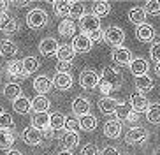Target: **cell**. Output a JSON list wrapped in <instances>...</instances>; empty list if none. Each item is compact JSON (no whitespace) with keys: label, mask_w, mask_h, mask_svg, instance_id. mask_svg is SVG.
I'll list each match as a JSON object with an SVG mask.
<instances>
[{"label":"cell","mask_w":160,"mask_h":155,"mask_svg":"<svg viewBox=\"0 0 160 155\" xmlns=\"http://www.w3.org/2000/svg\"><path fill=\"white\" fill-rule=\"evenodd\" d=\"M27 25L33 30H39L48 25V13L44 9H32L27 14Z\"/></svg>","instance_id":"obj_1"},{"label":"cell","mask_w":160,"mask_h":155,"mask_svg":"<svg viewBox=\"0 0 160 155\" xmlns=\"http://www.w3.org/2000/svg\"><path fill=\"white\" fill-rule=\"evenodd\" d=\"M123 39H125V34H123V30L120 27L111 25V27L106 28V32H104V41L108 42L109 46L120 48L123 44Z\"/></svg>","instance_id":"obj_2"},{"label":"cell","mask_w":160,"mask_h":155,"mask_svg":"<svg viewBox=\"0 0 160 155\" xmlns=\"http://www.w3.org/2000/svg\"><path fill=\"white\" fill-rule=\"evenodd\" d=\"M100 83V78L99 74L95 72V70L92 69H85L83 72H81L79 76V85H81V88H85V90H93L97 88Z\"/></svg>","instance_id":"obj_3"},{"label":"cell","mask_w":160,"mask_h":155,"mask_svg":"<svg viewBox=\"0 0 160 155\" xmlns=\"http://www.w3.org/2000/svg\"><path fill=\"white\" fill-rule=\"evenodd\" d=\"M146 139H148V131L142 129V127H132L125 132V141L128 145H139Z\"/></svg>","instance_id":"obj_4"},{"label":"cell","mask_w":160,"mask_h":155,"mask_svg":"<svg viewBox=\"0 0 160 155\" xmlns=\"http://www.w3.org/2000/svg\"><path fill=\"white\" fill-rule=\"evenodd\" d=\"M79 25H81V30L86 32V35H90V34L100 30V18H97L95 14H85L81 18Z\"/></svg>","instance_id":"obj_5"},{"label":"cell","mask_w":160,"mask_h":155,"mask_svg":"<svg viewBox=\"0 0 160 155\" xmlns=\"http://www.w3.org/2000/svg\"><path fill=\"white\" fill-rule=\"evenodd\" d=\"M100 80L108 81L113 88H120L122 83H123V78H122V74H120V70H116L114 67H104L102 69V78H100Z\"/></svg>","instance_id":"obj_6"},{"label":"cell","mask_w":160,"mask_h":155,"mask_svg":"<svg viewBox=\"0 0 160 155\" xmlns=\"http://www.w3.org/2000/svg\"><path fill=\"white\" fill-rule=\"evenodd\" d=\"M113 62L114 64H118V65H130V62L134 60V56H132V51L128 49V48H114L113 49Z\"/></svg>","instance_id":"obj_7"},{"label":"cell","mask_w":160,"mask_h":155,"mask_svg":"<svg viewBox=\"0 0 160 155\" xmlns=\"http://www.w3.org/2000/svg\"><path fill=\"white\" fill-rule=\"evenodd\" d=\"M130 106L136 113H142V111H148L150 109V101L144 94L141 92H134L130 95Z\"/></svg>","instance_id":"obj_8"},{"label":"cell","mask_w":160,"mask_h":155,"mask_svg":"<svg viewBox=\"0 0 160 155\" xmlns=\"http://www.w3.org/2000/svg\"><path fill=\"white\" fill-rule=\"evenodd\" d=\"M92 39L86 35V34H78L74 39H72V48H74L76 53H88L92 49Z\"/></svg>","instance_id":"obj_9"},{"label":"cell","mask_w":160,"mask_h":155,"mask_svg":"<svg viewBox=\"0 0 160 155\" xmlns=\"http://www.w3.org/2000/svg\"><path fill=\"white\" fill-rule=\"evenodd\" d=\"M42 139H44V134L41 131H37L35 127H27L23 131V141L27 143V145H30V146H37V145H41L42 143Z\"/></svg>","instance_id":"obj_10"},{"label":"cell","mask_w":160,"mask_h":155,"mask_svg":"<svg viewBox=\"0 0 160 155\" xmlns=\"http://www.w3.org/2000/svg\"><path fill=\"white\" fill-rule=\"evenodd\" d=\"M114 115H116V118H120L122 122H136L137 120V113L132 109L130 104H120Z\"/></svg>","instance_id":"obj_11"},{"label":"cell","mask_w":160,"mask_h":155,"mask_svg":"<svg viewBox=\"0 0 160 155\" xmlns=\"http://www.w3.org/2000/svg\"><path fill=\"white\" fill-rule=\"evenodd\" d=\"M58 42L57 39H53V37H46L41 41V44H39V51H41V55L44 56H51V55H57L58 51Z\"/></svg>","instance_id":"obj_12"},{"label":"cell","mask_w":160,"mask_h":155,"mask_svg":"<svg viewBox=\"0 0 160 155\" xmlns=\"http://www.w3.org/2000/svg\"><path fill=\"white\" fill-rule=\"evenodd\" d=\"M72 113L79 118L90 115V101L85 97H76L72 102Z\"/></svg>","instance_id":"obj_13"},{"label":"cell","mask_w":160,"mask_h":155,"mask_svg":"<svg viewBox=\"0 0 160 155\" xmlns=\"http://www.w3.org/2000/svg\"><path fill=\"white\" fill-rule=\"evenodd\" d=\"M51 88H53V80H49L48 76H37L33 80V90L39 95H46Z\"/></svg>","instance_id":"obj_14"},{"label":"cell","mask_w":160,"mask_h":155,"mask_svg":"<svg viewBox=\"0 0 160 155\" xmlns=\"http://www.w3.org/2000/svg\"><path fill=\"white\" fill-rule=\"evenodd\" d=\"M122 122L120 120H109V122H106V125H104V134L108 137H111V139H116V137L122 136Z\"/></svg>","instance_id":"obj_15"},{"label":"cell","mask_w":160,"mask_h":155,"mask_svg":"<svg viewBox=\"0 0 160 155\" xmlns=\"http://www.w3.org/2000/svg\"><path fill=\"white\" fill-rule=\"evenodd\" d=\"M60 143H62V146H63L67 152H71V150H74L76 146H78V143H79V136H78V132L65 131L60 136Z\"/></svg>","instance_id":"obj_16"},{"label":"cell","mask_w":160,"mask_h":155,"mask_svg":"<svg viewBox=\"0 0 160 155\" xmlns=\"http://www.w3.org/2000/svg\"><path fill=\"white\" fill-rule=\"evenodd\" d=\"M128 69H130V72L136 76V78H139V76L148 74V69H150V65H148V62H146L144 58H134V60L130 62Z\"/></svg>","instance_id":"obj_17"},{"label":"cell","mask_w":160,"mask_h":155,"mask_svg":"<svg viewBox=\"0 0 160 155\" xmlns=\"http://www.w3.org/2000/svg\"><path fill=\"white\" fill-rule=\"evenodd\" d=\"M7 74L11 76V78H14V80H23V78H27V74H25L23 70V62L21 60H12L7 64Z\"/></svg>","instance_id":"obj_18"},{"label":"cell","mask_w":160,"mask_h":155,"mask_svg":"<svg viewBox=\"0 0 160 155\" xmlns=\"http://www.w3.org/2000/svg\"><path fill=\"white\" fill-rule=\"evenodd\" d=\"M118 106H120V102L114 101L113 97H100L99 99V109H100V113H104V115L116 113Z\"/></svg>","instance_id":"obj_19"},{"label":"cell","mask_w":160,"mask_h":155,"mask_svg":"<svg viewBox=\"0 0 160 155\" xmlns=\"http://www.w3.org/2000/svg\"><path fill=\"white\" fill-rule=\"evenodd\" d=\"M49 116L51 115H48V113H35L32 116V127H35L41 132L48 131L49 129Z\"/></svg>","instance_id":"obj_20"},{"label":"cell","mask_w":160,"mask_h":155,"mask_svg":"<svg viewBox=\"0 0 160 155\" xmlns=\"http://www.w3.org/2000/svg\"><path fill=\"white\" fill-rule=\"evenodd\" d=\"M136 35H137V39H139V41L150 42V41H153V39H155V30H153V27H151V25L144 23V25H139V27L136 28Z\"/></svg>","instance_id":"obj_21"},{"label":"cell","mask_w":160,"mask_h":155,"mask_svg":"<svg viewBox=\"0 0 160 155\" xmlns=\"http://www.w3.org/2000/svg\"><path fill=\"white\" fill-rule=\"evenodd\" d=\"M58 34L62 37H76V23L72 19H62L58 25Z\"/></svg>","instance_id":"obj_22"},{"label":"cell","mask_w":160,"mask_h":155,"mask_svg":"<svg viewBox=\"0 0 160 155\" xmlns=\"http://www.w3.org/2000/svg\"><path fill=\"white\" fill-rule=\"evenodd\" d=\"M12 109L19 115H28L32 111V101L27 99L25 95H21L19 99H16L14 102H12Z\"/></svg>","instance_id":"obj_23"},{"label":"cell","mask_w":160,"mask_h":155,"mask_svg":"<svg viewBox=\"0 0 160 155\" xmlns=\"http://www.w3.org/2000/svg\"><path fill=\"white\" fill-rule=\"evenodd\" d=\"M16 53H18V46H16L12 41H9V39H2V41H0V56H4V58H12Z\"/></svg>","instance_id":"obj_24"},{"label":"cell","mask_w":160,"mask_h":155,"mask_svg":"<svg viewBox=\"0 0 160 155\" xmlns=\"http://www.w3.org/2000/svg\"><path fill=\"white\" fill-rule=\"evenodd\" d=\"M14 139H16V134L12 131H4L0 129V150H12L11 146L14 145Z\"/></svg>","instance_id":"obj_25"},{"label":"cell","mask_w":160,"mask_h":155,"mask_svg":"<svg viewBox=\"0 0 160 155\" xmlns=\"http://www.w3.org/2000/svg\"><path fill=\"white\" fill-rule=\"evenodd\" d=\"M74 56H76V51H74V48H72V44H62L57 51L58 62H71Z\"/></svg>","instance_id":"obj_26"},{"label":"cell","mask_w":160,"mask_h":155,"mask_svg":"<svg viewBox=\"0 0 160 155\" xmlns=\"http://www.w3.org/2000/svg\"><path fill=\"white\" fill-rule=\"evenodd\" d=\"M128 19H130L134 25H144L146 21V11H144V7H132L130 11H128Z\"/></svg>","instance_id":"obj_27"},{"label":"cell","mask_w":160,"mask_h":155,"mask_svg":"<svg viewBox=\"0 0 160 155\" xmlns=\"http://www.w3.org/2000/svg\"><path fill=\"white\" fill-rule=\"evenodd\" d=\"M51 102H49V99L46 95H37V97L32 101V109L35 113H48Z\"/></svg>","instance_id":"obj_28"},{"label":"cell","mask_w":160,"mask_h":155,"mask_svg":"<svg viewBox=\"0 0 160 155\" xmlns=\"http://www.w3.org/2000/svg\"><path fill=\"white\" fill-rule=\"evenodd\" d=\"M53 86H57L58 90H69L72 86V76L71 74H58L53 78Z\"/></svg>","instance_id":"obj_29"},{"label":"cell","mask_w":160,"mask_h":155,"mask_svg":"<svg viewBox=\"0 0 160 155\" xmlns=\"http://www.w3.org/2000/svg\"><path fill=\"white\" fill-rule=\"evenodd\" d=\"M4 95L14 102L16 99L21 97V86H19L18 83H7V85L4 86Z\"/></svg>","instance_id":"obj_30"},{"label":"cell","mask_w":160,"mask_h":155,"mask_svg":"<svg viewBox=\"0 0 160 155\" xmlns=\"http://www.w3.org/2000/svg\"><path fill=\"white\" fill-rule=\"evenodd\" d=\"M65 120H67L65 115H62V113H53L51 116H49V129H53V131L65 129Z\"/></svg>","instance_id":"obj_31"},{"label":"cell","mask_w":160,"mask_h":155,"mask_svg":"<svg viewBox=\"0 0 160 155\" xmlns=\"http://www.w3.org/2000/svg\"><path fill=\"white\" fill-rule=\"evenodd\" d=\"M134 85H136V88L142 94V92H148V90L153 88V80H151L148 74H144V76H139V78H136Z\"/></svg>","instance_id":"obj_32"},{"label":"cell","mask_w":160,"mask_h":155,"mask_svg":"<svg viewBox=\"0 0 160 155\" xmlns=\"http://www.w3.org/2000/svg\"><path fill=\"white\" fill-rule=\"evenodd\" d=\"M79 127L86 132H92L97 129V118L93 115H86V116H81L79 118Z\"/></svg>","instance_id":"obj_33"},{"label":"cell","mask_w":160,"mask_h":155,"mask_svg":"<svg viewBox=\"0 0 160 155\" xmlns=\"http://www.w3.org/2000/svg\"><path fill=\"white\" fill-rule=\"evenodd\" d=\"M21 62H23L25 74H33V72L39 69V60L35 58V56H25Z\"/></svg>","instance_id":"obj_34"},{"label":"cell","mask_w":160,"mask_h":155,"mask_svg":"<svg viewBox=\"0 0 160 155\" xmlns=\"http://www.w3.org/2000/svg\"><path fill=\"white\" fill-rule=\"evenodd\" d=\"M53 11L57 16H67L71 13V2H65V0H57L53 2Z\"/></svg>","instance_id":"obj_35"},{"label":"cell","mask_w":160,"mask_h":155,"mask_svg":"<svg viewBox=\"0 0 160 155\" xmlns=\"http://www.w3.org/2000/svg\"><path fill=\"white\" fill-rule=\"evenodd\" d=\"M72 19H79L85 16V5L81 4V2H71V13H69Z\"/></svg>","instance_id":"obj_36"},{"label":"cell","mask_w":160,"mask_h":155,"mask_svg":"<svg viewBox=\"0 0 160 155\" xmlns=\"http://www.w3.org/2000/svg\"><path fill=\"white\" fill-rule=\"evenodd\" d=\"M109 11H111V5H109V2H95V4H93V14L97 16V18L108 16Z\"/></svg>","instance_id":"obj_37"},{"label":"cell","mask_w":160,"mask_h":155,"mask_svg":"<svg viewBox=\"0 0 160 155\" xmlns=\"http://www.w3.org/2000/svg\"><path fill=\"white\" fill-rule=\"evenodd\" d=\"M146 118L150 123H160V106L158 104H151L150 109L146 111Z\"/></svg>","instance_id":"obj_38"},{"label":"cell","mask_w":160,"mask_h":155,"mask_svg":"<svg viewBox=\"0 0 160 155\" xmlns=\"http://www.w3.org/2000/svg\"><path fill=\"white\" fill-rule=\"evenodd\" d=\"M0 30H2L4 34H7V35L18 32V21H16L14 18H9L4 25H2V27H0Z\"/></svg>","instance_id":"obj_39"},{"label":"cell","mask_w":160,"mask_h":155,"mask_svg":"<svg viewBox=\"0 0 160 155\" xmlns=\"http://www.w3.org/2000/svg\"><path fill=\"white\" fill-rule=\"evenodd\" d=\"M0 129H4V131H14V120L11 118V115L4 113L0 116Z\"/></svg>","instance_id":"obj_40"},{"label":"cell","mask_w":160,"mask_h":155,"mask_svg":"<svg viewBox=\"0 0 160 155\" xmlns=\"http://www.w3.org/2000/svg\"><path fill=\"white\" fill-rule=\"evenodd\" d=\"M144 11H146V14H153V16L160 14V2L158 0H150V2H146Z\"/></svg>","instance_id":"obj_41"},{"label":"cell","mask_w":160,"mask_h":155,"mask_svg":"<svg viewBox=\"0 0 160 155\" xmlns=\"http://www.w3.org/2000/svg\"><path fill=\"white\" fill-rule=\"evenodd\" d=\"M78 129H81V127H79V118L67 116V120H65V131H69V132H78Z\"/></svg>","instance_id":"obj_42"},{"label":"cell","mask_w":160,"mask_h":155,"mask_svg":"<svg viewBox=\"0 0 160 155\" xmlns=\"http://www.w3.org/2000/svg\"><path fill=\"white\" fill-rule=\"evenodd\" d=\"M81 155H100V152L93 143H88V145H85L81 148Z\"/></svg>","instance_id":"obj_43"},{"label":"cell","mask_w":160,"mask_h":155,"mask_svg":"<svg viewBox=\"0 0 160 155\" xmlns=\"http://www.w3.org/2000/svg\"><path fill=\"white\" fill-rule=\"evenodd\" d=\"M150 56H151V60H155L160 64V41L158 42H153L150 48Z\"/></svg>","instance_id":"obj_44"},{"label":"cell","mask_w":160,"mask_h":155,"mask_svg":"<svg viewBox=\"0 0 160 155\" xmlns=\"http://www.w3.org/2000/svg\"><path fill=\"white\" fill-rule=\"evenodd\" d=\"M72 69L71 62H57V72L58 74H69Z\"/></svg>","instance_id":"obj_45"},{"label":"cell","mask_w":160,"mask_h":155,"mask_svg":"<svg viewBox=\"0 0 160 155\" xmlns=\"http://www.w3.org/2000/svg\"><path fill=\"white\" fill-rule=\"evenodd\" d=\"M97 88L100 90V94H102L104 97H109V94H111V92L114 90L113 86L108 83V81H104V80H100V83H99V86H97Z\"/></svg>","instance_id":"obj_46"},{"label":"cell","mask_w":160,"mask_h":155,"mask_svg":"<svg viewBox=\"0 0 160 155\" xmlns=\"http://www.w3.org/2000/svg\"><path fill=\"white\" fill-rule=\"evenodd\" d=\"M100 155H122V153H120V152H118L114 146H106Z\"/></svg>","instance_id":"obj_47"},{"label":"cell","mask_w":160,"mask_h":155,"mask_svg":"<svg viewBox=\"0 0 160 155\" xmlns=\"http://www.w3.org/2000/svg\"><path fill=\"white\" fill-rule=\"evenodd\" d=\"M88 37L92 39V42H95V41H100V39H104V32H102V30H97V32L90 34Z\"/></svg>","instance_id":"obj_48"},{"label":"cell","mask_w":160,"mask_h":155,"mask_svg":"<svg viewBox=\"0 0 160 155\" xmlns=\"http://www.w3.org/2000/svg\"><path fill=\"white\" fill-rule=\"evenodd\" d=\"M7 9H9V2L0 0V14H7Z\"/></svg>","instance_id":"obj_49"},{"label":"cell","mask_w":160,"mask_h":155,"mask_svg":"<svg viewBox=\"0 0 160 155\" xmlns=\"http://www.w3.org/2000/svg\"><path fill=\"white\" fill-rule=\"evenodd\" d=\"M42 134H44L46 139H53V137H55V131H53V129H48V131L42 132Z\"/></svg>","instance_id":"obj_50"},{"label":"cell","mask_w":160,"mask_h":155,"mask_svg":"<svg viewBox=\"0 0 160 155\" xmlns=\"http://www.w3.org/2000/svg\"><path fill=\"white\" fill-rule=\"evenodd\" d=\"M7 19H9V16H7V14H0V27H2Z\"/></svg>","instance_id":"obj_51"},{"label":"cell","mask_w":160,"mask_h":155,"mask_svg":"<svg viewBox=\"0 0 160 155\" xmlns=\"http://www.w3.org/2000/svg\"><path fill=\"white\" fill-rule=\"evenodd\" d=\"M5 155H23V153H21V152H18V150H9Z\"/></svg>","instance_id":"obj_52"},{"label":"cell","mask_w":160,"mask_h":155,"mask_svg":"<svg viewBox=\"0 0 160 155\" xmlns=\"http://www.w3.org/2000/svg\"><path fill=\"white\" fill-rule=\"evenodd\" d=\"M155 74L160 78V64H157V65H155Z\"/></svg>","instance_id":"obj_53"},{"label":"cell","mask_w":160,"mask_h":155,"mask_svg":"<svg viewBox=\"0 0 160 155\" xmlns=\"http://www.w3.org/2000/svg\"><path fill=\"white\" fill-rule=\"evenodd\" d=\"M57 155H74L72 152H67V150H63V152H60V153H57Z\"/></svg>","instance_id":"obj_54"},{"label":"cell","mask_w":160,"mask_h":155,"mask_svg":"<svg viewBox=\"0 0 160 155\" xmlns=\"http://www.w3.org/2000/svg\"><path fill=\"white\" fill-rule=\"evenodd\" d=\"M16 5H19V7H25V5H28V2H16Z\"/></svg>","instance_id":"obj_55"},{"label":"cell","mask_w":160,"mask_h":155,"mask_svg":"<svg viewBox=\"0 0 160 155\" xmlns=\"http://www.w3.org/2000/svg\"><path fill=\"white\" fill-rule=\"evenodd\" d=\"M4 113H5V111H4V109H2V106H0V116H2V115H4Z\"/></svg>","instance_id":"obj_56"},{"label":"cell","mask_w":160,"mask_h":155,"mask_svg":"<svg viewBox=\"0 0 160 155\" xmlns=\"http://www.w3.org/2000/svg\"><path fill=\"white\" fill-rule=\"evenodd\" d=\"M0 74H2V72H0Z\"/></svg>","instance_id":"obj_57"}]
</instances>
